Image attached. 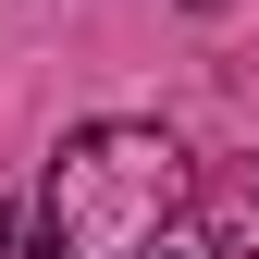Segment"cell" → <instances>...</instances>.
<instances>
[{
	"mask_svg": "<svg viewBox=\"0 0 259 259\" xmlns=\"http://www.w3.org/2000/svg\"><path fill=\"white\" fill-rule=\"evenodd\" d=\"M173 210H185V148L160 123H74L37 185V247L50 259H148Z\"/></svg>",
	"mask_w": 259,
	"mask_h": 259,
	"instance_id": "cell-1",
	"label": "cell"
},
{
	"mask_svg": "<svg viewBox=\"0 0 259 259\" xmlns=\"http://www.w3.org/2000/svg\"><path fill=\"white\" fill-rule=\"evenodd\" d=\"M210 259H259V160H235L210 185Z\"/></svg>",
	"mask_w": 259,
	"mask_h": 259,
	"instance_id": "cell-2",
	"label": "cell"
},
{
	"mask_svg": "<svg viewBox=\"0 0 259 259\" xmlns=\"http://www.w3.org/2000/svg\"><path fill=\"white\" fill-rule=\"evenodd\" d=\"M13 247H25V222H13V210H0V259H13Z\"/></svg>",
	"mask_w": 259,
	"mask_h": 259,
	"instance_id": "cell-3",
	"label": "cell"
},
{
	"mask_svg": "<svg viewBox=\"0 0 259 259\" xmlns=\"http://www.w3.org/2000/svg\"><path fill=\"white\" fill-rule=\"evenodd\" d=\"M185 13H222V0H185Z\"/></svg>",
	"mask_w": 259,
	"mask_h": 259,
	"instance_id": "cell-4",
	"label": "cell"
}]
</instances>
